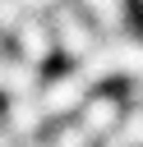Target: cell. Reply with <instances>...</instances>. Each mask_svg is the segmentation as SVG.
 <instances>
[{
    "label": "cell",
    "instance_id": "cell-2",
    "mask_svg": "<svg viewBox=\"0 0 143 147\" xmlns=\"http://www.w3.org/2000/svg\"><path fill=\"white\" fill-rule=\"evenodd\" d=\"M88 92H92V87L78 78V69H65V74H55V78H46V83H42L37 101H42V110H46V119H51V124H65V119H78V110H83Z\"/></svg>",
    "mask_w": 143,
    "mask_h": 147
},
{
    "label": "cell",
    "instance_id": "cell-4",
    "mask_svg": "<svg viewBox=\"0 0 143 147\" xmlns=\"http://www.w3.org/2000/svg\"><path fill=\"white\" fill-rule=\"evenodd\" d=\"M28 18V9L18 0H0V37H14V28Z\"/></svg>",
    "mask_w": 143,
    "mask_h": 147
},
{
    "label": "cell",
    "instance_id": "cell-3",
    "mask_svg": "<svg viewBox=\"0 0 143 147\" xmlns=\"http://www.w3.org/2000/svg\"><path fill=\"white\" fill-rule=\"evenodd\" d=\"M14 46H18V60L23 64H32V69H42L46 64V55L55 51V37H51V23L42 18V14H28L18 28H14Z\"/></svg>",
    "mask_w": 143,
    "mask_h": 147
},
{
    "label": "cell",
    "instance_id": "cell-5",
    "mask_svg": "<svg viewBox=\"0 0 143 147\" xmlns=\"http://www.w3.org/2000/svg\"><path fill=\"white\" fill-rule=\"evenodd\" d=\"M18 5H23L28 14H51V9L60 5V0H18Z\"/></svg>",
    "mask_w": 143,
    "mask_h": 147
},
{
    "label": "cell",
    "instance_id": "cell-1",
    "mask_svg": "<svg viewBox=\"0 0 143 147\" xmlns=\"http://www.w3.org/2000/svg\"><path fill=\"white\" fill-rule=\"evenodd\" d=\"M51 37H55V46H60V55H69V60H83V55H92L97 51V28H92V18L78 9V5H69V0H60L55 9H51Z\"/></svg>",
    "mask_w": 143,
    "mask_h": 147
}]
</instances>
